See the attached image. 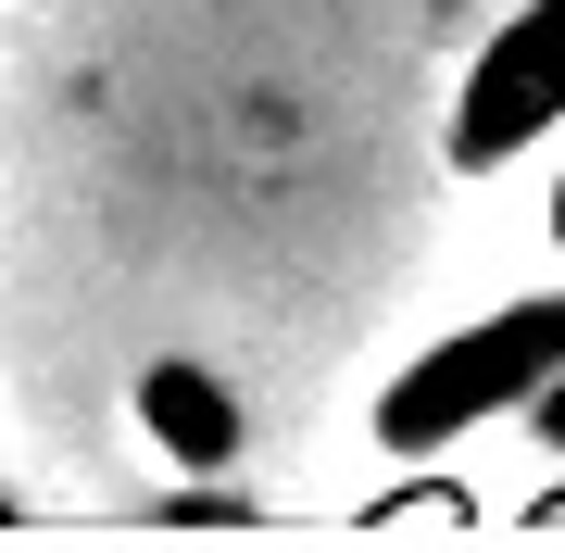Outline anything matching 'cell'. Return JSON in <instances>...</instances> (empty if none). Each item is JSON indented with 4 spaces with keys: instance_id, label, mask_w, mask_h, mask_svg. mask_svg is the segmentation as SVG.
Instances as JSON below:
<instances>
[{
    "instance_id": "cell-1",
    "label": "cell",
    "mask_w": 565,
    "mask_h": 553,
    "mask_svg": "<svg viewBox=\"0 0 565 553\" xmlns=\"http://www.w3.org/2000/svg\"><path fill=\"white\" fill-rule=\"evenodd\" d=\"M553 377H565V289H527V302L452 328L440 352H415V365L377 390V440H390V453H452L465 428L541 403Z\"/></svg>"
},
{
    "instance_id": "cell-2",
    "label": "cell",
    "mask_w": 565,
    "mask_h": 553,
    "mask_svg": "<svg viewBox=\"0 0 565 553\" xmlns=\"http://www.w3.org/2000/svg\"><path fill=\"white\" fill-rule=\"evenodd\" d=\"M565 114V0H527V13L490 25V51L465 63V102H452V177L515 164L527 139H553Z\"/></svg>"
},
{
    "instance_id": "cell-3",
    "label": "cell",
    "mask_w": 565,
    "mask_h": 553,
    "mask_svg": "<svg viewBox=\"0 0 565 553\" xmlns=\"http://www.w3.org/2000/svg\"><path fill=\"white\" fill-rule=\"evenodd\" d=\"M139 428L177 453L189 478H214L226 453H239V403H226V377H202V365H151L139 377Z\"/></svg>"
},
{
    "instance_id": "cell-4",
    "label": "cell",
    "mask_w": 565,
    "mask_h": 553,
    "mask_svg": "<svg viewBox=\"0 0 565 553\" xmlns=\"http://www.w3.org/2000/svg\"><path fill=\"white\" fill-rule=\"evenodd\" d=\"M527 428H541V440H553V453H565V377H553V390H541V403H527Z\"/></svg>"
},
{
    "instance_id": "cell-5",
    "label": "cell",
    "mask_w": 565,
    "mask_h": 553,
    "mask_svg": "<svg viewBox=\"0 0 565 553\" xmlns=\"http://www.w3.org/2000/svg\"><path fill=\"white\" fill-rule=\"evenodd\" d=\"M541 529H565V491H553V503H541Z\"/></svg>"
},
{
    "instance_id": "cell-6",
    "label": "cell",
    "mask_w": 565,
    "mask_h": 553,
    "mask_svg": "<svg viewBox=\"0 0 565 553\" xmlns=\"http://www.w3.org/2000/svg\"><path fill=\"white\" fill-rule=\"evenodd\" d=\"M553 240H565V177H553Z\"/></svg>"
}]
</instances>
